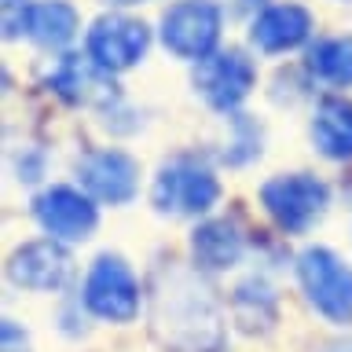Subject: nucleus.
<instances>
[{"label": "nucleus", "instance_id": "1", "mask_svg": "<svg viewBox=\"0 0 352 352\" xmlns=\"http://www.w3.org/2000/svg\"><path fill=\"white\" fill-rule=\"evenodd\" d=\"M154 334L162 338L169 352H220V345H224L217 305L209 301L202 286L187 283L184 275H173L169 286L158 290Z\"/></svg>", "mask_w": 352, "mask_h": 352}, {"label": "nucleus", "instance_id": "2", "mask_svg": "<svg viewBox=\"0 0 352 352\" xmlns=\"http://www.w3.org/2000/svg\"><path fill=\"white\" fill-rule=\"evenodd\" d=\"M297 279L319 316L330 323H352V268L338 253L323 246L305 250L297 261Z\"/></svg>", "mask_w": 352, "mask_h": 352}, {"label": "nucleus", "instance_id": "3", "mask_svg": "<svg viewBox=\"0 0 352 352\" xmlns=\"http://www.w3.org/2000/svg\"><path fill=\"white\" fill-rule=\"evenodd\" d=\"M327 184L308 173H286L261 187V202L283 231H308L327 209Z\"/></svg>", "mask_w": 352, "mask_h": 352}, {"label": "nucleus", "instance_id": "4", "mask_svg": "<svg viewBox=\"0 0 352 352\" xmlns=\"http://www.w3.org/2000/svg\"><path fill=\"white\" fill-rule=\"evenodd\" d=\"M85 308L110 323H129L140 312V283L114 253H103L85 279Z\"/></svg>", "mask_w": 352, "mask_h": 352}, {"label": "nucleus", "instance_id": "5", "mask_svg": "<svg viewBox=\"0 0 352 352\" xmlns=\"http://www.w3.org/2000/svg\"><path fill=\"white\" fill-rule=\"evenodd\" d=\"M220 184L198 158H173L154 180V206L162 213L198 217L217 202Z\"/></svg>", "mask_w": 352, "mask_h": 352}, {"label": "nucleus", "instance_id": "6", "mask_svg": "<svg viewBox=\"0 0 352 352\" xmlns=\"http://www.w3.org/2000/svg\"><path fill=\"white\" fill-rule=\"evenodd\" d=\"M162 41L180 59H206L220 41V11L209 0H180L162 15Z\"/></svg>", "mask_w": 352, "mask_h": 352}, {"label": "nucleus", "instance_id": "7", "mask_svg": "<svg viewBox=\"0 0 352 352\" xmlns=\"http://www.w3.org/2000/svg\"><path fill=\"white\" fill-rule=\"evenodd\" d=\"M253 81H257V70L235 48L206 55V59H198V70H195V92L213 110H235L250 96Z\"/></svg>", "mask_w": 352, "mask_h": 352}, {"label": "nucleus", "instance_id": "8", "mask_svg": "<svg viewBox=\"0 0 352 352\" xmlns=\"http://www.w3.org/2000/svg\"><path fill=\"white\" fill-rule=\"evenodd\" d=\"M151 33L143 22L129 15H103L88 30V59L99 63L103 70H129L147 55Z\"/></svg>", "mask_w": 352, "mask_h": 352}, {"label": "nucleus", "instance_id": "9", "mask_svg": "<svg viewBox=\"0 0 352 352\" xmlns=\"http://www.w3.org/2000/svg\"><path fill=\"white\" fill-rule=\"evenodd\" d=\"M8 275L15 286H22V290L52 294V290H63V286L70 283L74 261H70V253L59 246V239H44V242H30V246L11 253Z\"/></svg>", "mask_w": 352, "mask_h": 352}, {"label": "nucleus", "instance_id": "10", "mask_svg": "<svg viewBox=\"0 0 352 352\" xmlns=\"http://www.w3.org/2000/svg\"><path fill=\"white\" fill-rule=\"evenodd\" d=\"M77 173H81L85 191L110 206L129 202L140 187V165L125 151H92Z\"/></svg>", "mask_w": 352, "mask_h": 352}, {"label": "nucleus", "instance_id": "11", "mask_svg": "<svg viewBox=\"0 0 352 352\" xmlns=\"http://www.w3.org/2000/svg\"><path fill=\"white\" fill-rule=\"evenodd\" d=\"M37 220L52 239H85L96 228V206L74 187H52L37 198Z\"/></svg>", "mask_w": 352, "mask_h": 352}, {"label": "nucleus", "instance_id": "12", "mask_svg": "<svg viewBox=\"0 0 352 352\" xmlns=\"http://www.w3.org/2000/svg\"><path fill=\"white\" fill-rule=\"evenodd\" d=\"M312 33V15L297 4H275L253 22V44L261 52H290L308 41Z\"/></svg>", "mask_w": 352, "mask_h": 352}, {"label": "nucleus", "instance_id": "13", "mask_svg": "<svg viewBox=\"0 0 352 352\" xmlns=\"http://www.w3.org/2000/svg\"><path fill=\"white\" fill-rule=\"evenodd\" d=\"M191 253L195 264L206 272H224L231 264H239L242 257V235L235 224L228 220H206L202 228H195L191 235Z\"/></svg>", "mask_w": 352, "mask_h": 352}, {"label": "nucleus", "instance_id": "14", "mask_svg": "<svg viewBox=\"0 0 352 352\" xmlns=\"http://www.w3.org/2000/svg\"><path fill=\"white\" fill-rule=\"evenodd\" d=\"M316 147L334 162L352 158V103L345 99H323L312 118Z\"/></svg>", "mask_w": 352, "mask_h": 352}, {"label": "nucleus", "instance_id": "15", "mask_svg": "<svg viewBox=\"0 0 352 352\" xmlns=\"http://www.w3.org/2000/svg\"><path fill=\"white\" fill-rule=\"evenodd\" d=\"M103 66L81 55H66L59 59L52 74V88L59 92L66 103H92L96 96H103Z\"/></svg>", "mask_w": 352, "mask_h": 352}, {"label": "nucleus", "instance_id": "16", "mask_svg": "<svg viewBox=\"0 0 352 352\" xmlns=\"http://www.w3.org/2000/svg\"><path fill=\"white\" fill-rule=\"evenodd\" d=\"M26 33L41 44V48H59V44L74 41L77 11L70 4H63V0H41V4L30 8Z\"/></svg>", "mask_w": 352, "mask_h": 352}, {"label": "nucleus", "instance_id": "17", "mask_svg": "<svg viewBox=\"0 0 352 352\" xmlns=\"http://www.w3.org/2000/svg\"><path fill=\"white\" fill-rule=\"evenodd\" d=\"M308 70L327 85H352V41L349 37L316 41L312 52H308Z\"/></svg>", "mask_w": 352, "mask_h": 352}, {"label": "nucleus", "instance_id": "18", "mask_svg": "<svg viewBox=\"0 0 352 352\" xmlns=\"http://www.w3.org/2000/svg\"><path fill=\"white\" fill-rule=\"evenodd\" d=\"M30 0H4V33L15 37V33H26V19H30Z\"/></svg>", "mask_w": 352, "mask_h": 352}, {"label": "nucleus", "instance_id": "19", "mask_svg": "<svg viewBox=\"0 0 352 352\" xmlns=\"http://www.w3.org/2000/svg\"><path fill=\"white\" fill-rule=\"evenodd\" d=\"M4 352H30V338L15 319H4Z\"/></svg>", "mask_w": 352, "mask_h": 352}, {"label": "nucleus", "instance_id": "20", "mask_svg": "<svg viewBox=\"0 0 352 352\" xmlns=\"http://www.w3.org/2000/svg\"><path fill=\"white\" fill-rule=\"evenodd\" d=\"M110 4H143V0H110Z\"/></svg>", "mask_w": 352, "mask_h": 352}]
</instances>
